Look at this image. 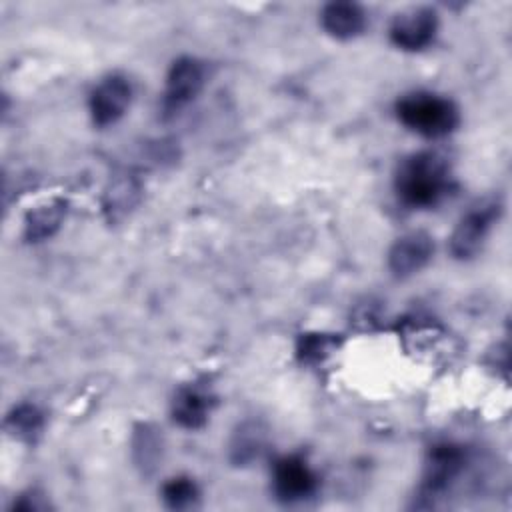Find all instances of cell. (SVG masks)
I'll return each mask as SVG.
<instances>
[{"instance_id":"6da1fadb","label":"cell","mask_w":512,"mask_h":512,"mask_svg":"<svg viewBox=\"0 0 512 512\" xmlns=\"http://www.w3.org/2000/svg\"><path fill=\"white\" fill-rule=\"evenodd\" d=\"M394 186L402 204L410 208L436 206L452 188L448 162L436 152L412 154L398 166Z\"/></svg>"},{"instance_id":"7a4b0ae2","label":"cell","mask_w":512,"mask_h":512,"mask_svg":"<svg viewBox=\"0 0 512 512\" xmlns=\"http://www.w3.org/2000/svg\"><path fill=\"white\" fill-rule=\"evenodd\" d=\"M396 116L406 128L428 138L446 136L460 122L456 104L450 98L432 92H414L404 96L396 104Z\"/></svg>"},{"instance_id":"3957f363","label":"cell","mask_w":512,"mask_h":512,"mask_svg":"<svg viewBox=\"0 0 512 512\" xmlns=\"http://www.w3.org/2000/svg\"><path fill=\"white\" fill-rule=\"evenodd\" d=\"M500 212H502L500 198H488V200H482L478 206L470 208L460 218V222L456 224L450 236V252L460 260L472 258L482 248Z\"/></svg>"},{"instance_id":"277c9868","label":"cell","mask_w":512,"mask_h":512,"mask_svg":"<svg viewBox=\"0 0 512 512\" xmlns=\"http://www.w3.org/2000/svg\"><path fill=\"white\" fill-rule=\"evenodd\" d=\"M464 462L466 452L462 446L452 442L432 446L424 466L420 496L428 500L440 498V494H444L450 488V484L460 476V472L464 470Z\"/></svg>"},{"instance_id":"5b68a950","label":"cell","mask_w":512,"mask_h":512,"mask_svg":"<svg viewBox=\"0 0 512 512\" xmlns=\"http://www.w3.org/2000/svg\"><path fill=\"white\" fill-rule=\"evenodd\" d=\"M204 86V68L196 58L182 56L174 60L166 76L162 108L166 114H178L190 104Z\"/></svg>"},{"instance_id":"8992f818","label":"cell","mask_w":512,"mask_h":512,"mask_svg":"<svg viewBox=\"0 0 512 512\" xmlns=\"http://www.w3.org/2000/svg\"><path fill=\"white\" fill-rule=\"evenodd\" d=\"M438 16L428 6L408 8L394 16L390 24V40L402 50H424L436 36Z\"/></svg>"},{"instance_id":"52a82bcc","label":"cell","mask_w":512,"mask_h":512,"mask_svg":"<svg viewBox=\"0 0 512 512\" xmlns=\"http://www.w3.org/2000/svg\"><path fill=\"white\" fill-rule=\"evenodd\" d=\"M272 486L282 502H300L316 492L318 478L302 456H282L272 468Z\"/></svg>"},{"instance_id":"ba28073f","label":"cell","mask_w":512,"mask_h":512,"mask_svg":"<svg viewBox=\"0 0 512 512\" xmlns=\"http://www.w3.org/2000/svg\"><path fill=\"white\" fill-rule=\"evenodd\" d=\"M132 98L130 82L124 76L112 74L104 78L90 96V114L94 124L110 126L124 116Z\"/></svg>"},{"instance_id":"9c48e42d","label":"cell","mask_w":512,"mask_h":512,"mask_svg":"<svg viewBox=\"0 0 512 512\" xmlns=\"http://www.w3.org/2000/svg\"><path fill=\"white\" fill-rule=\"evenodd\" d=\"M434 254V242L426 232H408L388 252V268L394 276L406 278L422 270Z\"/></svg>"},{"instance_id":"30bf717a","label":"cell","mask_w":512,"mask_h":512,"mask_svg":"<svg viewBox=\"0 0 512 512\" xmlns=\"http://www.w3.org/2000/svg\"><path fill=\"white\" fill-rule=\"evenodd\" d=\"M212 404L214 396L208 392V388H202L198 384L186 386L174 396L172 416L182 428L196 430L208 422Z\"/></svg>"},{"instance_id":"8fae6325","label":"cell","mask_w":512,"mask_h":512,"mask_svg":"<svg viewBox=\"0 0 512 512\" xmlns=\"http://www.w3.org/2000/svg\"><path fill=\"white\" fill-rule=\"evenodd\" d=\"M324 30L340 40H350L358 36L366 26L364 10L354 2H330L322 10Z\"/></svg>"},{"instance_id":"7c38bea8","label":"cell","mask_w":512,"mask_h":512,"mask_svg":"<svg viewBox=\"0 0 512 512\" xmlns=\"http://www.w3.org/2000/svg\"><path fill=\"white\" fill-rule=\"evenodd\" d=\"M164 454L162 430L150 422H142L132 432V460L144 476L156 472Z\"/></svg>"},{"instance_id":"4fadbf2b","label":"cell","mask_w":512,"mask_h":512,"mask_svg":"<svg viewBox=\"0 0 512 512\" xmlns=\"http://www.w3.org/2000/svg\"><path fill=\"white\" fill-rule=\"evenodd\" d=\"M66 216V202L62 198H52L38 204L34 210L28 212L24 234L30 242H40L50 238L62 224Z\"/></svg>"},{"instance_id":"5bb4252c","label":"cell","mask_w":512,"mask_h":512,"mask_svg":"<svg viewBox=\"0 0 512 512\" xmlns=\"http://www.w3.org/2000/svg\"><path fill=\"white\" fill-rule=\"evenodd\" d=\"M140 196V184L132 174H120L114 178L104 194V210L110 220L122 218L128 210H132Z\"/></svg>"},{"instance_id":"9a60e30c","label":"cell","mask_w":512,"mask_h":512,"mask_svg":"<svg viewBox=\"0 0 512 512\" xmlns=\"http://www.w3.org/2000/svg\"><path fill=\"white\" fill-rule=\"evenodd\" d=\"M266 444V432L256 422H244L232 438L230 458L234 464H248L260 456Z\"/></svg>"},{"instance_id":"2e32d148","label":"cell","mask_w":512,"mask_h":512,"mask_svg":"<svg viewBox=\"0 0 512 512\" xmlns=\"http://www.w3.org/2000/svg\"><path fill=\"white\" fill-rule=\"evenodd\" d=\"M198 498H200V490H198L196 482L192 478H188V476L170 478L162 486V500L172 510L194 508Z\"/></svg>"},{"instance_id":"e0dca14e","label":"cell","mask_w":512,"mask_h":512,"mask_svg":"<svg viewBox=\"0 0 512 512\" xmlns=\"http://www.w3.org/2000/svg\"><path fill=\"white\" fill-rule=\"evenodd\" d=\"M336 348H338V338H334L332 334L310 332L298 338L296 354L302 362L316 364V362H322L326 356H330Z\"/></svg>"},{"instance_id":"ac0fdd59","label":"cell","mask_w":512,"mask_h":512,"mask_svg":"<svg viewBox=\"0 0 512 512\" xmlns=\"http://www.w3.org/2000/svg\"><path fill=\"white\" fill-rule=\"evenodd\" d=\"M8 424V430L20 438V440H32L34 436L40 434L42 430V424H44V418H42V412L32 406V404H22L18 406L6 420Z\"/></svg>"}]
</instances>
